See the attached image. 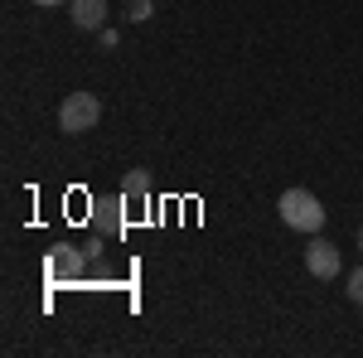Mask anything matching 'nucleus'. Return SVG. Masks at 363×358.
I'll return each mask as SVG.
<instances>
[{"label":"nucleus","mask_w":363,"mask_h":358,"mask_svg":"<svg viewBox=\"0 0 363 358\" xmlns=\"http://www.w3.org/2000/svg\"><path fill=\"white\" fill-rule=\"evenodd\" d=\"M277 213H281V223L296 228V233H320V228H325V203L310 189H286L277 198Z\"/></svg>","instance_id":"nucleus-1"},{"label":"nucleus","mask_w":363,"mask_h":358,"mask_svg":"<svg viewBox=\"0 0 363 358\" xmlns=\"http://www.w3.org/2000/svg\"><path fill=\"white\" fill-rule=\"evenodd\" d=\"M102 121V102L92 97V92H68L63 97V107H58V126L68 131V136H83Z\"/></svg>","instance_id":"nucleus-2"},{"label":"nucleus","mask_w":363,"mask_h":358,"mask_svg":"<svg viewBox=\"0 0 363 358\" xmlns=\"http://www.w3.org/2000/svg\"><path fill=\"white\" fill-rule=\"evenodd\" d=\"M306 272L315 276V281H335V276L344 272L339 247H335V242H325V237H315V242L306 247Z\"/></svg>","instance_id":"nucleus-3"},{"label":"nucleus","mask_w":363,"mask_h":358,"mask_svg":"<svg viewBox=\"0 0 363 358\" xmlns=\"http://www.w3.org/2000/svg\"><path fill=\"white\" fill-rule=\"evenodd\" d=\"M83 262H87V252L54 247V257H49V276H54V281H78V276H83Z\"/></svg>","instance_id":"nucleus-4"},{"label":"nucleus","mask_w":363,"mask_h":358,"mask_svg":"<svg viewBox=\"0 0 363 358\" xmlns=\"http://www.w3.org/2000/svg\"><path fill=\"white\" fill-rule=\"evenodd\" d=\"M68 15H73V25H78V29H102V25H107V0H73Z\"/></svg>","instance_id":"nucleus-5"},{"label":"nucleus","mask_w":363,"mask_h":358,"mask_svg":"<svg viewBox=\"0 0 363 358\" xmlns=\"http://www.w3.org/2000/svg\"><path fill=\"white\" fill-rule=\"evenodd\" d=\"M121 194H126L131 203H140V198H150V174H145V169H131V174L121 179Z\"/></svg>","instance_id":"nucleus-6"},{"label":"nucleus","mask_w":363,"mask_h":358,"mask_svg":"<svg viewBox=\"0 0 363 358\" xmlns=\"http://www.w3.org/2000/svg\"><path fill=\"white\" fill-rule=\"evenodd\" d=\"M344 296H349L354 305H363V267H354V272L344 276Z\"/></svg>","instance_id":"nucleus-7"},{"label":"nucleus","mask_w":363,"mask_h":358,"mask_svg":"<svg viewBox=\"0 0 363 358\" xmlns=\"http://www.w3.org/2000/svg\"><path fill=\"white\" fill-rule=\"evenodd\" d=\"M121 10H126V20H150V15H155V10H150V0H121Z\"/></svg>","instance_id":"nucleus-8"},{"label":"nucleus","mask_w":363,"mask_h":358,"mask_svg":"<svg viewBox=\"0 0 363 358\" xmlns=\"http://www.w3.org/2000/svg\"><path fill=\"white\" fill-rule=\"evenodd\" d=\"M121 203H107V213H97V228H107V233H121V213H116Z\"/></svg>","instance_id":"nucleus-9"},{"label":"nucleus","mask_w":363,"mask_h":358,"mask_svg":"<svg viewBox=\"0 0 363 358\" xmlns=\"http://www.w3.org/2000/svg\"><path fill=\"white\" fill-rule=\"evenodd\" d=\"M34 5H63V0H34Z\"/></svg>","instance_id":"nucleus-10"},{"label":"nucleus","mask_w":363,"mask_h":358,"mask_svg":"<svg viewBox=\"0 0 363 358\" xmlns=\"http://www.w3.org/2000/svg\"><path fill=\"white\" fill-rule=\"evenodd\" d=\"M359 247H363V228H359Z\"/></svg>","instance_id":"nucleus-11"}]
</instances>
